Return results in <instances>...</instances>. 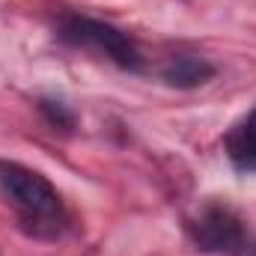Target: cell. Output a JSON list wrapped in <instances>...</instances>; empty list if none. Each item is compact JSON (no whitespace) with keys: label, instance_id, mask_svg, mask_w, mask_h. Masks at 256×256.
I'll return each mask as SVG.
<instances>
[{"label":"cell","instance_id":"cell-1","mask_svg":"<svg viewBox=\"0 0 256 256\" xmlns=\"http://www.w3.org/2000/svg\"><path fill=\"white\" fill-rule=\"evenodd\" d=\"M0 194L15 208L27 232L54 238L66 226V206L60 191L36 170L18 161H0Z\"/></svg>","mask_w":256,"mask_h":256},{"label":"cell","instance_id":"cell-2","mask_svg":"<svg viewBox=\"0 0 256 256\" xmlns=\"http://www.w3.org/2000/svg\"><path fill=\"white\" fill-rule=\"evenodd\" d=\"M57 39L66 45H74V48L96 51L126 72H140V66H143V57L128 33H122L120 27H114L108 21L80 15V12H66L57 21Z\"/></svg>","mask_w":256,"mask_h":256},{"label":"cell","instance_id":"cell-3","mask_svg":"<svg viewBox=\"0 0 256 256\" xmlns=\"http://www.w3.org/2000/svg\"><path fill=\"white\" fill-rule=\"evenodd\" d=\"M188 230L194 236V244L206 254L238 256L248 250V242H250L242 214L226 202H206L188 224Z\"/></svg>","mask_w":256,"mask_h":256},{"label":"cell","instance_id":"cell-4","mask_svg":"<svg viewBox=\"0 0 256 256\" xmlns=\"http://www.w3.org/2000/svg\"><path fill=\"white\" fill-rule=\"evenodd\" d=\"M224 152L230 164L242 173H256V108L244 114L224 137Z\"/></svg>","mask_w":256,"mask_h":256},{"label":"cell","instance_id":"cell-5","mask_svg":"<svg viewBox=\"0 0 256 256\" xmlns=\"http://www.w3.org/2000/svg\"><path fill=\"white\" fill-rule=\"evenodd\" d=\"M161 78L176 90H194V86H202L214 78V66L202 57H194V54H179L164 66Z\"/></svg>","mask_w":256,"mask_h":256},{"label":"cell","instance_id":"cell-6","mask_svg":"<svg viewBox=\"0 0 256 256\" xmlns=\"http://www.w3.org/2000/svg\"><path fill=\"white\" fill-rule=\"evenodd\" d=\"M39 110L45 114V120L54 128H63V131H72L74 128V114L72 108L60 102V98H39Z\"/></svg>","mask_w":256,"mask_h":256}]
</instances>
